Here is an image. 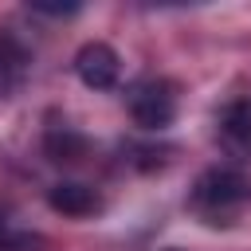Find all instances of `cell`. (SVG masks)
<instances>
[{
	"label": "cell",
	"mask_w": 251,
	"mask_h": 251,
	"mask_svg": "<svg viewBox=\"0 0 251 251\" xmlns=\"http://www.w3.org/2000/svg\"><path fill=\"white\" fill-rule=\"evenodd\" d=\"M220 133H224V145L235 157H251V102L227 106L224 118H220Z\"/></svg>",
	"instance_id": "5b68a950"
},
{
	"label": "cell",
	"mask_w": 251,
	"mask_h": 251,
	"mask_svg": "<svg viewBox=\"0 0 251 251\" xmlns=\"http://www.w3.org/2000/svg\"><path fill=\"white\" fill-rule=\"evenodd\" d=\"M82 149H86V141H82L78 133H71L67 126H63V133H59V129L47 133V153H51L55 161H78Z\"/></svg>",
	"instance_id": "8992f818"
},
{
	"label": "cell",
	"mask_w": 251,
	"mask_h": 251,
	"mask_svg": "<svg viewBox=\"0 0 251 251\" xmlns=\"http://www.w3.org/2000/svg\"><path fill=\"white\" fill-rule=\"evenodd\" d=\"M0 231H4V220H0Z\"/></svg>",
	"instance_id": "ba28073f"
},
{
	"label": "cell",
	"mask_w": 251,
	"mask_h": 251,
	"mask_svg": "<svg viewBox=\"0 0 251 251\" xmlns=\"http://www.w3.org/2000/svg\"><path fill=\"white\" fill-rule=\"evenodd\" d=\"M47 204H51L55 212H63V216H94V212L102 208L98 192H94L90 184H78V180L55 184V188L47 192Z\"/></svg>",
	"instance_id": "277c9868"
},
{
	"label": "cell",
	"mask_w": 251,
	"mask_h": 251,
	"mask_svg": "<svg viewBox=\"0 0 251 251\" xmlns=\"http://www.w3.org/2000/svg\"><path fill=\"white\" fill-rule=\"evenodd\" d=\"M129 114L141 129H165L176 118V94L165 78H145L129 90Z\"/></svg>",
	"instance_id": "7a4b0ae2"
},
{
	"label": "cell",
	"mask_w": 251,
	"mask_h": 251,
	"mask_svg": "<svg viewBox=\"0 0 251 251\" xmlns=\"http://www.w3.org/2000/svg\"><path fill=\"white\" fill-rule=\"evenodd\" d=\"M243 200H251V180L239 173V169H208L196 188H192V204L208 216H220V212H231L239 208Z\"/></svg>",
	"instance_id": "6da1fadb"
},
{
	"label": "cell",
	"mask_w": 251,
	"mask_h": 251,
	"mask_svg": "<svg viewBox=\"0 0 251 251\" xmlns=\"http://www.w3.org/2000/svg\"><path fill=\"white\" fill-rule=\"evenodd\" d=\"M31 12H43V16H75L78 4H43V0H35Z\"/></svg>",
	"instance_id": "52a82bcc"
},
{
	"label": "cell",
	"mask_w": 251,
	"mask_h": 251,
	"mask_svg": "<svg viewBox=\"0 0 251 251\" xmlns=\"http://www.w3.org/2000/svg\"><path fill=\"white\" fill-rule=\"evenodd\" d=\"M75 75L82 78V86H90V90H110L114 82H118V75H122V59H118V51L110 47V43H82L78 47V55H75Z\"/></svg>",
	"instance_id": "3957f363"
}]
</instances>
